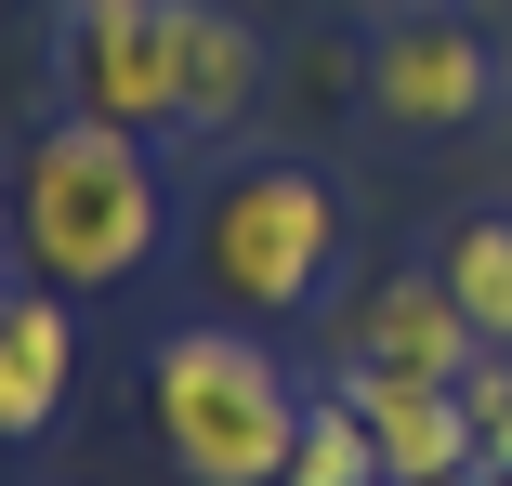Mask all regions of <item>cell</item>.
Returning <instances> with one entry per match:
<instances>
[{
  "mask_svg": "<svg viewBox=\"0 0 512 486\" xmlns=\"http://www.w3.org/2000/svg\"><path fill=\"white\" fill-rule=\"evenodd\" d=\"M184 0H66L53 14V79L79 119H119V132H184Z\"/></svg>",
  "mask_w": 512,
  "mask_h": 486,
  "instance_id": "4",
  "label": "cell"
},
{
  "mask_svg": "<svg viewBox=\"0 0 512 486\" xmlns=\"http://www.w3.org/2000/svg\"><path fill=\"white\" fill-rule=\"evenodd\" d=\"M0 250H14V171H0Z\"/></svg>",
  "mask_w": 512,
  "mask_h": 486,
  "instance_id": "13",
  "label": "cell"
},
{
  "mask_svg": "<svg viewBox=\"0 0 512 486\" xmlns=\"http://www.w3.org/2000/svg\"><path fill=\"white\" fill-rule=\"evenodd\" d=\"M158 237H171L158 145L66 106V119L27 145V171H14V250H27V276H53V289H119V276L158 263Z\"/></svg>",
  "mask_w": 512,
  "mask_h": 486,
  "instance_id": "1",
  "label": "cell"
},
{
  "mask_svg": "<svg viewBox=\"0 0 512 486\" xmlns=\"http://www.w3.org/2000/svg\"><path fill=\"white\" fill-rule=\"evenodd\" d=\"M460 421H473L486 473H512V355H499V342H486V355L460 368Z\"/></svg>",
  "mask_w": 512,
  "mask_h": 486,
  "instance_id": "12",
  "label": "cell"
},
{
  "mask_svg": "<svg viewBox=\"0 0 512 486\" xmlns=\"http://www.w3.org/2000/svg\"><path fill=\"white\" fill-rule=\"evenodd\" d=\"M289 486H381V434H368V408L342 395V381H316V395H302Z\"/></svg>",
  "mask_w": 512,
  "mask_h": 486,
  "instance_id": "11",
  "label": "cell"
},
{
  "mask_svg": "<svg viewBox=\"0 0 512 486\" xmlns=\"http://www.w3.org/2000/svg\"><path fill=\"white\" fill-rule=\"evenodd\" d=\"M434 276L460 289L473 342H499V355H512V211H460V224H447V250H434Z\"/></svg>",
  "mask_w": 512,
  "mask_h": 486,
  "instance_id": "10",
  "label": "cell"
},
{
  "mask_svg": "<svg viewBox=\"0 0 512 486\" xmlns=\"http://www.w3.org/2000/svg\"><path fill=\"white\" fill-rule=\"evenodd\" d=\"M145 408H158V460L184 486H289L302 381L250 329H171L145 368Z\"/></svg>",
  "mask_w": 512,
  "mask_h": 486,
  "instance_id": "2",
  "label": "cell"
},
{
  "mask_svg": "<svg viewBox=\"0 0 512 486\" xmlns=\"http://www.w3.org/2000/svg\"><path fill=\"white\" fill-rule=\"evenodd\" d=\"M342 355H355V368H407V381H460L486 342H473L460 289H447L434 263H394V276H368V289H355V316H342Z\"/></svg>",
  "mask_w": 512,
  "mask_h": 486,
  "instance_id": "6",
  "label": "cell"
},
{
  "mask_svg": "<svg viewBox=\"0 0 512 486\" xmlns=\"http://www.w3.org/2000/svg\"><path fill=\"white\" fill-rule=\"evenodd\" d=\"M66 381H79V329H66V289L27 276V289H0V434L40 447L66 421Z\"/></svg>",
  "mask_w": 512,
  "mask_h": 486,
  "instance_id": "8",
  "label": "cell"
},
{
  "mask_svg": "<svg viewBox=\"0 0 512 486\" xmlns=\"http://www.w3.org/2000/svg\"><path fill=\"white\" fill-rule=\"evenodd\" d=\"M499 106V53L460 27V14H381V40H368V119H394V132H473Z\"/></svg>",
  "mask_w": 512,
  "mask_h": 486,
  "instance_id": "5",
  "label": "cell"
},
{
  "mask_svg": "<svg viewBox=\"0 0 512 486\" xmlns=\"http://www.w3.org/2000/svg\"><path fill=\"white\" fill-rule=\"evenodd\" d=\"M197 276L237 316H302L342 276V198L316 158H237L197 211Z\"/></svg>",
  "mask_w": 512,
  "mask_h": 486,
  "instance_id": "3",
  "label": "cell"
},
{
  "mask_svg": "<svg viewBox=\"0 0 512 486\" xmlns=\"http://www.w3.org/2000/svg\"><path fill=\"white\" fill-rule=\"evenodd\" d=\"M342 395L381 434V486H473L486 473V447L460 421V381H407V368H355L342 355Z\"/></svg>",
  "mask_w": 512,
  "mask_h": 486,
  "instance_id": "7",
  "label": "cell"
},
{
  "mask_svg": "<svg viewBox=\"0 0 512 486\" xmlns=\"http://www.w3.org/2000/svg\"><path fill=\"white\" fill-rule=\"evenodd\" d=\"M473 486H512V473H473Z\"/></svg>",
  "mask_w": 512,
  "mask_h": 486,
  "instance_id": "14",
  "label": "cell"
},
{
  "mask_svg": "<svg viewBox=\"0 0 512 486\" xmlns=\"http://www.w3.org/2000/svg\"><path fill=\"white\" fill-rule=\"evenodd\" d=\"M184 132H237L263 106V27L224 14V0H184Z\"/></svg>",
  "mask_w": 512,
  "mask_h": 486,
  "instance_id": "9",
  "label": "cell"
}]
</instances>
